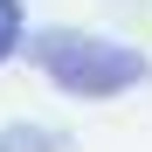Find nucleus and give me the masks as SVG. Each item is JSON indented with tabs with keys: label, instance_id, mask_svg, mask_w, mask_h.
Returning a JSON list of instances; mask_svg holds the SVG:
<instances>
[{
	"label": "nucleus",
	"instance_id": "1",
	"mask_svg": "<svg viewBox=\"0 0 152 152\" xmlns=\"http://www.w3.org/2000/svg\"><path fill=\"white\" fill-rule=\"evenodd\" d=\"M28 62L48 76V90L62 97H83V104H104V97H124L138 90L152 62L124 42H104V35H83V28H42L28 35Z\"/></svg>",
	"mask_w": 152,
	"mask_h": 152
},
{
	"label": "nucleus",
	"instance_id": "2",
	"mask_svg": "<svg viewBox=\"0 0 152 152\" xmlns=\"http://www.w3.org/2000/svg\"><path fill=\"white\" fill-rule=\"evenodd\" d=\"M0 152H69V132H48V124H7Z\"/></svg>",
	"mask_w": 152,
	"mask_h": 152
},
{
	"label": "nucleus",
	"instance_id": "3",
	"mask_svg": "<svg viewBox=\"0 0 152 152\" xmlns=\"http://www.w3.org/2000/svg\"><path fill=\"white\" fill-rule=\"evenodd\" d=\"M21 48H28V7H21V0H0V69H7Z\"/></svg>",
	"mask_w": 152,
	"mask_h": 152
}]
</instances>
